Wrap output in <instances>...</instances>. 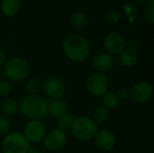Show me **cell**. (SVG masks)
Masks as SVG:
<instances>
[{
	"label": "cell",
	"instance_id": "6da1fadb",
	"mask_svg": "<svg viewBox=\"0 0 154 153\" xmlns=\"http://www.w3.org/2000/svg\"><path fill=\"white\" fill-rule=\"evenodd\" d=\"M65 56L72 62L81 63L86 61L91 52L89 41L80 34H70L67 36L62 44Z\"/></svg>",
	"mask_w": 154,
	"mask_h": 153
},
{
	"label": "cell",
	"instance_id": "4316f807",
	"mask_svg": "<svg viewBox=\"0 0 154 153\" xmlns=\"http://www.w3.org/2000/svg\"><path fill=\"white\" fill-rule=\"evenodd\" d=\"M116 94L120 101H125L130 98V91H129V88H126V87H120L116 92Z\"/></svg>",
	"mask_w": 154,
	"mask_h": 153
},
{
	"label": "cell",
	"instance_id": "f1b7e54d",
	"mask_svg": "<svg viewBox=\"0 0 154 153\" xmlns=\"http://www.w3.org/2000/svg\"><path fill=\"white\" fill-rule=\"evenodd\" d=\"M27 153H42V152H41V151H40L39 149H37V148H35V147H30V149L28 150Z\"/></svg>",
	"mask_w": 154,
	"mask_h": 153
},
{
	"label": "cell",
	"instance_id": "7402d4cb",
	"mask_svg": "<svg viewBox=\"0 0 154 153\" xmlns=\"http://www.w3.org/2000/svg\"><path fill=\"white\" fill-rule=\"evenodd\" d=\"M24 87L29 95H38L42 89V84L37 78H30L26 81Z\"/></svg>",
	"mask_w": 154,
	"mask_h": 153
},
{
	"label": "cell",
	"instance_id": "d4e9b609",
	"mask_svg": "<svg viewBox=\"0 0 154 153\" xmlns=\"http://www.w3.org/2000/svg\"><path fill=\"white\" fill-rule=\"evenodd\" d=\"M144 18L149 24H152L154 22V2L148 4L144 9Z\"/></svg>",
	"mask_w": 154,
	"mask_h": 153
},
{
	"label": "cell",
	"instance_id": "e0dca14e",
	"mask_svg": "<svg viewBox=\"0 0 154 153\" xmlns=\"http://www.w3.org/2000/svg\"><path fill=\"white\" fill-rule=\"evenodd\" d=\"M18 101L13 97H8L1 103L0 111L2 112V115L5 117H11L14 115L18 111Z\"/></svg>",
	"mask_w": 154,
	"mask_h": 153
},
{
	"label": "cell",
	"instance_id": "cb8c5ba5",
	"mask_svg": "<svg viewBox=\"0 0 154 153\" xmlns=\"http://www.w3.org/2000/svg\"><path fill=\"white\" fill-rule=\"evenodd\" d=\"M10 126L11 124L9 119L4 115H0V138L5 137L6 134H8Z\"/></svg>",
	"mask_w": 154,
	"mask_h": 153
},
{
	"label": "cell",
	"instance_id": "5bb4252c",
	"mask_svg": "<svg viewBox=\"0 0 154 153\" xmlns=\"http://www.w3.org/2000/svg\"><path fill=\"white\" fill-rule=\"evenodd\" d=\"M47 114L55 119L68 113V105L62 99L47 101Z\"/></svg>",
	"mask_w": 154,
	"mask_h": 153
},
{
	"label": "cell",
	"instance_id": "2e32d148",
	"mask_svg": "<svg viewBox=\"0 0 154 153\" xmlns=\"http://www.w3.org/2000/svg\"><path fill=\"white\" fill-rule=\"evenodd\" d=\"M22 8V0H1V11L5 16H15Z\"/></svg>",
	"mask_w": 154,
	"mask_h": 153
},
{
	"label": "cell",
	"instance_id": "277c9868",
	"mask_svg": "<svg viewBox=\"0 0 154 153\" xmlns=\"http://www.w3.org/2000/svg\"><path fill=\"white\" fill-rule=\"evenodd\" d=\"M98 130V125L89 116L80 115L75 117L70 131L79 141L88 142L95 138Z\"/></svg>",
	"mask_w": 154,
	"mask_h": 153
},
{
	"label": "cell",
	"instance_id": "5b68a950",
	"mask_svg": "<svg viewBox=\"0 0 154 153\" xmlns=\"http://www.w3.org/2000/svg\"><path fill=\"white\" fill-rule=\"evenodd\" d=\"M31 145L23 133H10L6 134L1 144L2 153H27Z\"/></svg>",
	"mask_w": 154,
	"mask_h": 153
},
{
	"label": "cell",
	"instance_id": "ba28073f",
	"mask_svg": "<svg viewBox=\"0 0 154 153\" xmlns=\"http://www.w3.org/2000/svg\"><path fill=\"white\" fill-rule=\"evenodd\" d=\"M130 91V98L138 105H144L148 103L153 95V87L152 85L145 80L136 82L133 85Z\"/></svg>",
	"mask_w": 154,
	"mask_h": 153
},
{
	"label": "cell",
	"instance_id": "8992f818",
	"mask_svg": "<svg viewBox=\"0 0 154 153\" xmlns=\"http://www.w3.org/2000/svg\"><path fill=\"white\" fill-rule=\"evenodd\" d=\"M109 86V78L104 73L94 72L88 77L86 81V88L89 95L97 98L102 97L108 91Z\"/></svg>",
	"mask_w": 154,
	"mask_h": 153
},
{
	"label": "cell",
	"instance_id": "30bf717a",
	"mask_svg": "<svg viewBox=\"0 0 154 153\" xmlns=\"http://www.w3.org/2000/svg\"><path fill=\"white\" fill-rule=\"evenodd\" d=\"M47 133V127L42 120L29 121L23 130V136L29 143H38L42 142Z\"/></svg>",
	"mask_w": 154,
	"mask_h": 153
},
{
	"label": "cell",
	"instance_id": "484cf974",
	"mask_svg": "<svg viewBox=\"0 0 154 153\" xmlns=\"http://www.w3.org/2000/svg\"><path fill=\"white\" fill-rule=\"evenodd\" d=\"M105 18H106V21L108 22L109 23H116L120 21L121 15L116 11H111L106 15Z\"/></svg>",
	"mask_w": 154,
	"mask_h": 153
},
{
	"label": "cell",
	"instance_id": "3957f363",
	"mask_svg": "<svg viewBox=\"0 0 154 153\" xmlns=\"http://www.w3.org/2000/svg\"><path fill=\"white\" fill-rule=\"evenodd\" d=\"M31 72L29 62L21 57H13L6 60L3 66L5 77L13 82H22L28 78Z\"/></svg>",
	"mask_w": 154,
	"mask_h": 153
},
{
	"label": "cell",
	"instance_id": "d6a6232c",
	"mask_svg": "<svg viewBox=\"0 0 154 153\" xmlns=\"http://www.w3.org/2000/svg\"><path fill=\"white\" fill-rule=\"evenodd\" d=\"M0 153H1V152H0Z\"/></svg>",
	"mask_w": 154,
	"mask_h": 153
},
{
	"label": "cell",
	"instance_id": "9a60e30c",
	"mask_svg": "<svg viewBox=\"0 0 154 153\" xmlns=\"http://www.w3.org/2000/svg\"><path fill=\"white\" fill-rule=\"evenodd\" d=\"M120 62L124 67L126 68H133L134 67L138 60H139V54L137 52V50L128 48L126 47L120 54Z\"/></svg>",
	"mask_w": 154,
	"mask_h": 153
},
{
	"label": "cell",
	"instance_id": "ac0fdd59",
	"mask_svg": "<svg viewBox=\"0 0 154 153\" xmlns=\"http://www.w3.org/2000/svg\"><path fill=\"white\" fill-rule=\"evenodd\" d=\"M97 125L104 124L108 118V111L103 105H98L94 107L90 117Z\"/></svg>",
	"mask_w": 154,
	"mask_h": 153
},
{
	"label": "cell",
	"instance_id": "4fadbf2b",
	"mask_svg": "<svg viewBox=\"0 0 154 153\" xmlns=\"http://www.w3.org/2000/svg\"><path fill=\"white\" fill-rule=\"evenodd\" d=\"M94 139L97 146L103 151H112L116 144V135L108 129L98 130Z\"/></svg>",
	"mask_w": 154,
	"mask_h": 153
},
{
	"label": "cell",
	"instance_id": "f546056e",
	"mask_svg": "<svg viewBox=\"0 0 154 153\" xmlns=\"http://www.w3.org/2000/svg\"><path fill=\"white\" fill-rule=\"evenodd\" d=\"M144 1L147 3V5H148V4H151V3H153L154 2V0H144Z\"/></svg>",
	"mask_w": 154,
	"mask_h": 153
},
{
	"label": "cell",
	"instance_id": "44dd1931",
	"mask_svg": "<svg viewBox=\"0 0 154 153\" xmlns=\"http://www.w3.org/2000/svg\"><path fill=\"white\" fill-rule=\"evenodd\" d=\"M102 102L103 106L106 109H116L120 105V100L118 99L116 92L113 91H107L102 96Z\"/></svg>",
	"mask_w": 154,
	"mask_h": 153
},
{
	"label": "cell",
	"instance_id": "52a82bcc",
	"mask_svg": "<svg viewBox=\"0 0 154 153\" xmlns=\"http://www.w3.org/2000/svg\"><path fill=\"white\" fill-rule=\"evenodd\" d=\"M44 94L50 100L61 99L66 94V85L63 80L56 76H48L42 85Z\"/></svg>",
	"mask_w": 154,
	"mask_h": 153
},
{
	"label": "cell",
	"instance_id": "ffe728a7",
	"mask_svg": "<svg viewBox=\"0 0 154 153\" xmlns=\"http://www.w3.org/2000/svg\"><path fill=\"white\" fill-rule=\"evenodd\" d=\"M74 115L71 113H66L62 116L57 118V128L67 133L68 131L71 130L73 122H74Z\"/></svg>",
	"mask_w": 154,
	"mask_h": 153
},
{
	"label": "cell",
	"instance_id": "4dcf8cb0",
	"mask_svg": "<svg viewBox=\"0 0 154 153\" xmlns=\"http://www.w3.org/2000/svg\"><path fill=\"white\" fill-rule=\"evenodd\" d=\"M0 107H1V101H0Z\"/></svg>",
	"mask_w": 154,
	"mask_h": 153
},
{
	"label": "cell",
	"instance_id": "9c48e42d",
	"mask_svg": "<svg viewBox=\"0 0 154 153\" xmlns=\"http://www.w3.org/2000/svg\"><path fill=\"white\" fill-rule=\"evenodd\" d=\"M44 147L50 151H59L62 150L68 142L67 133L55 128L47 132L42 140Z\"/></svg>",
	"mask_w": 154,
	"mask_h": 153
},
{
	"label": "cell",
	"instance_id": "603a6c76",
	"mask_svg": "<svg viewBox=\"0 0 154 153\" xmlns=\"http://www.w3.org/2000/svg\"><path fill=\"white\" fill-rule=\"evenodd\" d=\"M13 91V86L10 81L0 79V96L7 97Z\"/></svg>",
	"mask_w": 154,
	"mask_h": 153
},
{
	"label": "cell",
	"instance_id": "83f0119b",
	"mask_svg": "<svg viewBox=\"0 0 154 153\" xmlns=\"http://www.w3.org/2000/svg\"><path fill=\"white\" fill-rule=\"evenodd\" d=\"M6 61V56H5V51L3 50V49L0 48V68H2L5 63Z\"/></svg>",
	"mask_w": 154,
	"mask_h": 153
},
{
	"label": "cell",
	"instance_id": "7c38bea8",
	"mask_svg": "<svg viewBox=\"0 0 154 153\" xmlns=\"http://www.w3.org/2000/svg\"><path fill=\"white\" fill-rule=\"evenodd\" d=\"M92 67L98 73H106L112 70L116 65V59L107 52L97 53L92 60Z\"/></svg>",
	"mask_w": 154,
	"mask_h": 153
},
{
	"label": "cell",
	"instance_id": "d6986e66",
	"mask_svg": "<svg viewBox=\"0 0 154 153\" xmlns=\"http://www.w3.org/2000/svg\"><path fill=\"white\" fill-rule=\"evenodd\" d=\"M70 23L71 24L78 29H82L85 28L88 23H89V18L88 16V14L84 12L79 11L74 13L71 17H70Z\"/></svg>",
	"mask_w": 154,
	"mask_h": 153
},
{
	"label": "cell",
	"instance_id": "8fae6325",
	"mask_svg": "<svg viewBox=\"0 0 154 153\" xmlns=\"http://www.w3.org/2000/svg\"><path fill=\"white\" fill-rule=\"evenodd\" d=\"M126 41L123 35L118 32L107 34L104 40V47L107 53L111 55H119L126 48Z\"/></svg>",
	"mask_w": 154,
	"mask_h": 153
},
{
	"label": "cell",
	"instance_id": "7a4b0ae2",
	"mask_svg": "<svg viewBox=\"0 0 154 153\" xmlns=\"http://www.w3.org/2000/svg\"><path fill=\"white\" fill-rule=\"evenodd\" d=\"M18 103V111L29 121L42 120L48 115L47 101L39 95L27 94Z\"/></svg>",
	"mask_w": 154,
	"mask_h": 153
},
{
	"label": "cell",
	"instance_id": "1f68e13d",
	"mask_svg": "<svg viewBox=\"0 0 154 153\" xmlns=\"http://www.w3.org/2000/svg\"><path fill=\"white\" fill-rule=\"evenodd\" d=\"M0 1H1V0H0Z\"/></svg>",
	"mask_w": 154,
	"mask_h": 153
}]
</instances>
